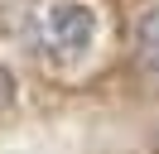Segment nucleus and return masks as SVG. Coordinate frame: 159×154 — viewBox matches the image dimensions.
Segmentation results:
<instances>
[{
	"mask_svg": "<svg viewBox=\"0 0 159 154\" xmlns=\"http://www.w3.org/2000/svg\"><path fill=\"white\" fill-rule=\"evenodd\" d=\"M97 38V15L82 0H34L24 15V43L39 63L48 67H68Z\"/></svg>",
	"mask_w": 159,
	"mask_h": 154,
	"instance_id": "nucleus-1",
	"label": "nucleus"
},
{
	"mask_svg": "<svg viewBox=\"0 0 159 154\" xmlns=\"http://www.w3.org/2000/svg\"><path fill=\"white\" fill-rule=\"evenodd\" d=\"M135 58H140V67H145V72H154V77H159V10L140 19V34H135Z\"/></svg>",
	"mask_w": 159,
	"mask_h": 154,
	"instance_id": "nucleus-2",
	"label": "nucleus"
},
{
	"mask_svg": "<svg viewBox=\"0 0 159 154\" xmlns=\"http://www.w3.org/2000/svg\"><path fill=\"white\" fill-rule=\"evenodd\" d=\"M10 96H15V82H10V72H0V111L10 106Z\"/></svg>",
	"mask_w": 159,
	"mask_h": 154,
	"instance_id": "nucleus-3",
	"label": "nucleus"
}]
</instances>
